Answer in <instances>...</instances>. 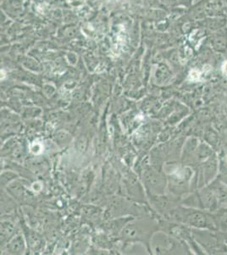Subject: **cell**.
Masks as SVG:
<instances>
[{
	"label": "cell",
	"mask_w": 227,
	"mask_h": 255,
	"mask_svg": "<svg viewBox=\"0 0 227 255\" xmlns=\"http://www.w3.org/2000/svg\"><path fill=\"white\" fill-rule=\"evenodd\" d=\"M222 71H223V73L225 74H227V61H226L224 64H223V66H222Z\"/></svg>",
	"instance_id": "obj_1"
}]
</instances>
